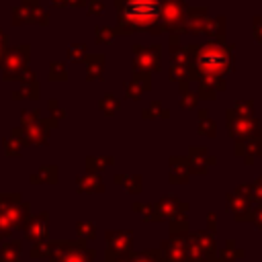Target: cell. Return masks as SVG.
<instances>
[{"mask_svg":"<svg viewBox=\"0 0 262 262\" xmlns=\"http://www.w3.org/2000/svg\"><path fill=\"white\" fill-rule=\"evenodd\" d=\"M160 2L158 0H127L125 14L137 27H149L160 16Z\"/></svg>","mask_w":262,"mask_h":262,"instance_id":"cell-1","label":"cell"}]
</instances>
